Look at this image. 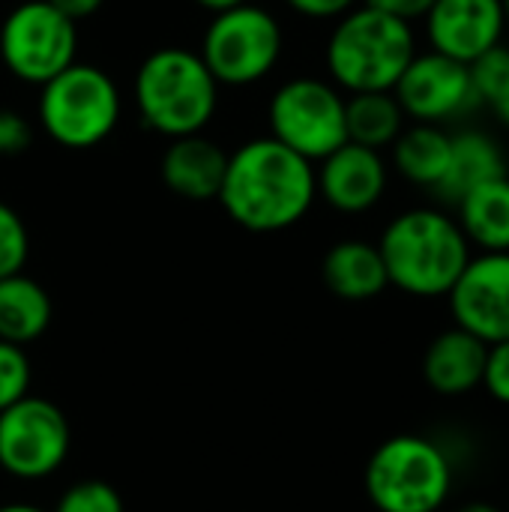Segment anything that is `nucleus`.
Masks as SVG:
<instances>
[{"label":"nucleus","mask_w":509,"mask_h":512,"mask_svg":"<svg viewBox=\"0 0 509 512\" xmlns=\"http://www.w3.org/2000/svg\"><path fill=\"white\" fill-rule=\"evenodd\" d=\"M447 300L456 327L486 345L509 342V252L471 255Z\"/></svg>","instance_id":"12"},{"label":"nucleus","mask_w":509,"mask_h":512,"mask_svg":"<svg viewBox=\"0 0 509 512\" xmlns=\"http://www.w3.org/2000/svg\"><path fill=\"white\" fill-rule=\"evenodd\" d=\"M456 222L480 252H509V174L462 195L456 201Z\"/></svg>","instance_id":"19"},{"label":"nucleus","mask_w":509,"mask_h":512,"mask_svg":"<svg viewBox=\"0 0 509 512\" xmlns=\"http://www.w3.org/2000/svg\"><path fill=\"white\" fill-rule=\"evenodd\" d=\"M495 402L509 405V342L489 345L486 354V369H483V384H480Z\"/></svg>","instance_id":"26"},{"label":"nucleus","mask_w":509,"mask_h":512,"mask_svg":"<svg viewBox=\"0 0 509 512\" xmlns=\"http://www.w3.org/2000/svg\"><path fill=\"white\" fill-rule=\"evenodd\" d=\"M315 198V165L276 138H252L228 153L219 204L240 228L285 231L312 210Z\"/></svg>","instance_id":"1"},{"label":"nucleus","mask_w":509,"mask_h":512,"mask_svg":"<svg viewBox=\"0 0 509 512\" xmlns=\"http://www.w3.org/2000/svg\"><path fill=\"white\" fill-rule=\"evenodd\" d=\"M33 144V129L24 114L0 108V156H18Z\"/></svg>","instance_id":"27"},{"label":"nucleus","mask_w":509,"mask_h":512,"mask_svg":"<svg viewBox=\"0 0 509 512\" xmlns=\"http://www.w3.org/2000/svg\"><path fill=\"white\" fill-rule=\"evenodd\" d=\"M489 108L495 111V117L501 120V126H507L509 129V84L495 96V102H492Z\"/></svg>","instance_id":"31"},{"label":"nucleus","mask_w":509,"mask_h":512,"mask_svg":"<svg viewBox=\"0 0 509 512\" xmlns=\"http://www.w3.org/2000/svg\"><path fill=\"white\" fill-rule=\"evenodd\" d=\"M486 354V342H480L462 327H450L429 342L423 354V378L438 396H468L483 384Z\"/></svg>","instance_id":"16"},{"label":"nucleus","mask_w":509,"mask_h":512,"mask_svg":"<svg viewBox=\"0 0 509 512\" xmlns=\"http://www.w3.org/2000/svg\"><path fill=\"white\" fill-rule=\"evenodd\" d=\"M138 117L168 141L198 135L216 114L219 84L198 51L168 45L147 54L135 72Z\"/></svg>","instance_id":"4"},{"label":"nucleus","mask_w":509,"mask_h":512,"mask_svg":"<svg viewBox=\"0 0 509 512\" xmlns=\"http://www.w3.org/2000/svg\"><path fill=\"white\" fill-rule=\"evenodd\" d=\"M78 30L48 0H27L15 6L0 27V57L6 69L27 81L45 84L75 63Z\"/></svg>","instance_id":"9"},{"label":"nucleus","mask_w":509,"mask_h":512,"mask_svg":"<svg viewBox=\"0 0 509 512\" xmlns=\"http://www.w3.org/2000/svg\"><path fill=\"white\" fill-rule=\"evenodd\" d=\"M282 27L273 12L255 3L216 12L201 39V60L222 87H249L267 78L282 57Z\"/></svg>","instance_id":"7"},{"label":"nucleus","mask_w":509,"mask_h":512,"mask_svg":"<svg viewBox=\"0 0 509 512\" xmlns=\"http://www.w3.org/2000/svg\"><path fill=\"white\" fill-rule=\"evenodd\" d=\"M51 315H54L51 297L36 279L24 273L0 279V339L3 342L21 345V348L36 342L48 330Z\"/></svg>","instance_id":"21"},{"label":"nucleus","mask_w":509,"mask_h":512,"mask_svg":"<svg viewBox=\"0 0 509 512\" xmlns=\"http://www.w3.org/2000/svg\"><path fill=\"white\" fill-rule=\"evenodd\" d=\"M0 512H48V510H42V507H36V504H3L0 507Z\"/></svg>","instance_id":"34"},{"label":"nucleus","mask_w":509,"mask_h":512,"mask_svg":"<svg viewBox=\"0 0 509 512\" xmlns=\"http://www.w3.org/2000/svg\"><path fill=\"white\" fill-rule=\"evenodd\" d=\"M417 54V36L408 21H399L372 6L345 12L327 39V72L345 93H390Z\"/></svg>","instance_id":"3"},{"label":"nucleus","mask_w":509,"mask_h":512,"mask_svg":"<svg viewBox=\"0 0 509 512\" xmlns=\"http://www.w3.org/2000/svg\"><path fill=\"white\" fill-rule=\"evenodd\" d=\"M225 168H228V153L216 141L204 138L201 132L174 138L159 162L162 183L186 201L219 198Z\"/></svg>","instance_id":"15"},{"label":"nucleus","mask_w":509,"mask_h":512,"mask_svg":"<svg viewBox=\"0 0 509 512\" xmlns=\"http://www.w3.org/2000/svg\"><path fill=\"white\" fill-rule=\"evenodd\" d=\"M432 3L435 0H366V6L381 9V12H387L399 21H408V24H414L417 18H426Z\"/></svg>","instance_id":"29"},{"label":"nucleus","mask_w":509,"mask_h":512,"mask_svg":"<svg viewBox=\"0 0 509 512\" xmlns=\"http://www.w3.org/2000/svg\"><path fill=\"white\" fill-rule=\"evenodd\" d=\"M456 512H504L501 507L489 504V501H471V504H462Z\"/></svg>","instance_id":"33"},{"label":"nucleus","mask_w":509,"mask_h":512,"mask_svg":"<svg viewBox=\"0 0 509 512\" xmlns=\"http://www.w3.org/2000/svg\"><path fill=\"white\" fill-rule=\"evenodd\" d=\"M405 111L390 93H351L345 99V132L351 144L384 150L393 147V141L405 129Z\"/></svg>","instance_id":"22"},{"label":"nucleus","mask_w":509,"mask_h":512,"mask_svg":"<svg viewBox=\"0 0 509 512\" xmlns=\"http://www.w3.org/2000/svg\"><path fill=\"white\" fill-rule=\"evenodd\" d=\"M270 138L309 159L312 165L327 159L348 141L345 132V96L336 84L321 78L285 81L267 108Z\"/></svg>","instance_id":"8"},{"label":"nucleus","mask_w":509,"mask_h":512,"mask_svg":"<svg viewBox=\"0 0 509 512\" xmlns=\"http://www.w3.org/2000/svg\"><path fill=\"white\" fill-rule=\"evenodd\" d=\"M393 96L402 105L405 117L429 126H444L447 120L480 105L474 96L468 63H459L438 51L414 54L393 87Z\"/></svg>","instance_id":"11"},{"label":"nucleus","mask_w":509,"mask_h":512,"mask_svg":"<svg viewBox=\"0 0 509 512\" xmlns=\"http://www.w3.org/2000/svg\"><path fill=\"white\" fill-rule=\"evenodd\" d=\"M69 444L66 414L42 396H24L0 411V468L15 480L51 477L66 462Z\"/></svg>","instance_id":"10"},{"label":"nucleus","mask_w":509,"mask_h":512,"mask_svg":"<svg viewBox=\"0 0 509 512\" xmlns=\"http://www.w3.org/2000/svg\"><path fill=\"white\" fill-rule=\"evenodd\" d=\"M453 459L426 435H393L366 462L363 486L378 512H438L453 492Z\"/></svg>","instance_id":"5"},{"label":"nucleus","mask_w":509,"mask_h":512,"mask_svg":"<svg viewBox=\"0 0 509 512\" xmlns=\"http://www.w3.org/2000/svg\"><path fill=\"white\" fill-rule=\"evenodd\" d=\"M321 276L327 291L348 303L375 300L390 288L378 243L366 240H339L330 246L321 264Z\"/></svg>","instance_id":"17"},{"label":"nucleus","mask_w":509,"mask_h":512,"mask_svg":"<svg viewBox=\"0 0 509 512\" xmlns=\"http://www.w3.org/2000/svg\"><path fill=\"white\" fill-rule=\"evenodd\" d=\"M297 15L303 18H315V21H330V18H342L345 12H351L357 6V0H285Z\"/></svg>","instance_id":"28"},{"label":"nucleus","mask_w":509,"mask_h":512,"mask_svg":"<svg viewBox=\"0 0 509 512\" xmlns=\"http://www.w3.org/2000/svg\"><path fill=\"white\" fill-rule=\"evenodd\" d=\"M507 33L501 0H435L426 15L432 51L459 63H474Z\"/></svg>","instance_id":"13"},{"label":"nucleus","mask_w":509,"mask_h":512,"mask_svg":"<svg viewBox=\"0 0 509 512\" xmlns=\"http://www.w3.org/2000/svg\"><path fill=\"white\" fill-rule=\"evenodd\" d=\"M30 255V237L21 216L0 201V279L24 273Z\"/></svg>","instance_id":"25"},{"label":"nucleus","mask_w":509,"mask_h":512,"mask_svg":"<svg viewBox=\"0 0 509 512\" xmlns=\"http://www.w3.org/2000/svg\"><path fill=\"white\" fill-rule=\"evenodd\" d=\"M30 381H33V369L27 351L21 345L0 339V411L30 396Z\"/></svg>","instance_id":"23"},{"label":"nucleus","mask_w":509,"mask_h":512,"mask_svg":"<svg viewBox=\"0 0 509 512\" xmlns=\"http://www.w3.org/2000/svg\"><path fill=\"white\" fill-rule=\"evenodd\" d=\"M501 9H504V21H507V30H509V0H501Z\"/></svg>","instance_id":"35"},{"label":"nucleus","mask_w":509,"mask_h":512,"mask_svg":"<svg viewBox=\"0 0 509 512\" xmlns=\"http://www.w3.org/2000/svg\"><path fill=\"white\" fill-rule=\"evenodd\" d=\"M378 252L390 285L411 297H447L471 261L468 237L441 207H414L390 219Z\"/></svg>","instance_id":"2"},{"label":"nucleus","mask_w":509,"mask_h":512,"mask_svg":"<svg viewBox=\"0 0 509 512\" xmlns=\"http://www.w3.org/2000/svg\"><path fill=\"white\" fill-rule=\"evenodd\" d=\"M57 12H63L69 21H81V18H90L93 12H99V6L105 0H48Z\"/></svg>","instance_id":"30"},{"label":"nucleus","mask_w":509,"mask_h":512,"mask_svg":"<svg viewBox=\"0 0 509 512\" xmlns=\"http://www.w3.org/2000/svg\"><path fill=\"white\" fill-rule=\"evenodd\" d=\"M39 123L66 150L99 147L120 123V90L114 78L90 63H72L42 84Z\"/></svg>","instance_id":"6"},{"label":"nucleus","mask_w":509,"mask_h":512,"mask_svg":"<svg viewBox=\"0 0 509 512\" xmlns=\"http://www.w3.org/2000/svg\"><path fill=\"white\" fill-rule=\"evenodd\" d=\"M393 165L396 171L420 186L435 192L438 183L444 180L453 156V135L444 132V126H429V123H414L405 126L402 135L393 141Z\"/></svg>","instance_id":"20"},{"label":"nucleus","mask_w":509,"mask_h":512,"mask_svg":"<svg viewBox=\"0 0 509 512\" xmlns=\"http://www.w3.org/2000/svg\"><path fill=\"white\" fill-rule=\"evenodd\" d=\"M198 6H204V9H210L213 15L216 12H225V9H234V6H240V3H249V0H195Z\"/></svg>","instance_id":"32"},{"label":"nucleus","mask_w":509,"mask_h":512,"mask_svg":"<svg viewBox=\"0 0 509 512\" xmlns=\"http://www.w3.org/2000/svg\"><path fill=\"white\" fill-rule=\"evenodd\" d=\"M501 174H509L507 156H504L501 144L480 129H465V132L453 135L450 168L432 195L438 201L456 207V201L462 195H468L474 186H480L492 177H501Z\"/></svg>","instance_id":"18"},{"label":"nucleus","mask_w":509,"mask_h":512,"mask_svg":"<svg viewBox=\"0 0 509 512\" xmlns=\"http://www.w3.org/2000/svg\"><path fill=\"white\" fill-rule=\"evenodd\" d=\"M390 183L387 162L378 150L345 141L327 159L318 162L315 186L318 195L345 216H360L378 207Z\"/></svg>","instance_id":"14"},{"label":"nucleus","mask_w":509,"mask_h":512,"mask_svg":"<svg viewBox=\"0 0 509 512\" xmlns=\"http://www.w3.org/2000/svg\"><path fill=\"white\" fill-rule=\"evenodd\" d=\"M51 512H126L120 492L105 480H81L69 486Z\"/></svg>","instance_id":"24"}]
</instances>
